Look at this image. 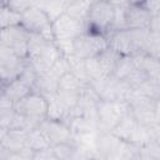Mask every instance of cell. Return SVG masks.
Wrapping results in <instances>:
<instances>
[{
  "label": "cell",
  "instance_id": "obj_1",
  "mask_svg": "<svg viewBox=\"0 0 160 160\" xmlns=\"http://www.w3.org/2000/svg\"><path fill=\"white\" fill-rule=\"evenodd\" d=\"M109 46L105 35L96 31H85L76 35L71 41V52L79 60L98 56Z\"/></svg>",
  "mask_w": 160,
  "mask_h": 160
},
{
  "label": "cell",
  "instance_id": "obj_2",
  "mask_svg": "<svg viewBox=\"0 0 160 160\" xmlns=\"http://www.w3.org/2000/svg\"><path fill=\"white\" fill-rule=\"evenodd\" d=\"M20 25L28 32L39 34V35L44 36L45 39H48L50 41L54 39L52 22L50 20L49 14L45 10H42V9H40L35 5L21 14Z\"/></svg>",
  "mask_w": 160,
  "mask_h": 160
},
{
  "label": "cell",
  "instance_id": "obj_3",
  "mask_svg": "<svg viewBox=\"0 0 160 160\" xmlns=\"http://www.w3.org/2000/svg\"><path fill=\"white\" fill-rule=\"evenodd\" d=\"M130 106L126 101L120 100H100L96 110V119L104 131L110 132L121 118L128 114Z\"/></svg>",
  "mask_w": 160,
  "mask_h": 160
},
{
  "label": "cell",
  "instance_id": "obj_4",
  "mask_svg": "<svg viewBox=\"0 0 160 160\" xmlns=\"http://www.w3.org/2000/svg\"><path fill=\"white\" fill-rule=\"evenodd\" d=\"M14 109L16 112L26 116L39 125L44 119H46L48 100L42 94L31 90V92H29L26 96L14 102Z\"/></svg>",
  "mask_w": 160,
  "mask_h": 160
},
{
  "label": "cell",
  "instance_id": "obj_5",
  "mask_svg": "<svg viewBox=\"0 0 160 160\" xmlns=\"http://www.w3.org/2000/svg\"><path fill=\"white\" fill-rule=\"evenodd\" d=\"M86 18L89 22V30L105 35L108 30H111L114 6L106 0H96L90 4Z\"/></svg>",
  "mask_w": 160,
  "mask_h": 160
},
{
  "label": "cell",
  "instance_id": "obj_6",
  "mask_svg": "<svg viewBox=\"0 0 160 160\" xmlns=\"http://www.w3.org/2000/svg\"><path fill=\"white\" fill-rule=\"evenodd\" d=\"M28 40L29 32L21 25L9 26L0 31V42L10 48L21 59L28 58Z\"/></svg>",
  "mask_w": 160,
  "mask_h": 160
},
{
  "label": "cell",
  "instance_id": "obj_7",
  "mask_svg": "<svg viewBox=\"0 0 160 160\" xmlns=\"http://www.w3.org/2000/svg\"><path fill=\"white\" fill-rule=\"evenodd\" d=\"M81 31V21L74 19L66 12H62L56 18V20L52 22V34L54 39L65 42L68 41L71 45L72 39L79 35Z\"/></svg>",
  "mask_w": 160,
  "mask_h": 160
},
{
  "label": "cell",
  "instance_id": "obj_8",
  "mask_svg": "<svg viewBox=\"0 0 160 160\" xmlns=\"http://www.w3.org/2000/svg\"><path fill=\"white\" fill-rule=\"evenodd\" d=\"M38 128L46 135V138L50 141V145L71 142V140H72V132H71L69 125L61 120L44 119L38 125Z\"/></svg>",
  "mask_w": 160,
  "mask_h": 160
},
{
  "label": "cell",
  "instance_id": "obj_9",
  "mask_svg": "<svg viewBox=\"0 0 160 160\" xmlns=\"http://www.w3.org/2000/svg\"><path fill=\"white\" fill-rule=\"evenodd\" d=\"M151 14L141 5H128L125 9V21L128 29L149 28Z\"/></svg>",
  "mask_w": 160,
  "mask_h": 160
},
{
  "label": "cell",
  "instance_id": "obj_10",
  "mask_svg": "<svg viewBox=\"0 0 160 160\" xmlns=\"http://www.w3.org/2000/svg\"><path fill=\"white\" fill-rule=\"evenodd\" d=\"M108 42L109 46L119 55H129V56L134 55V45L129 29L112 31Z\"/></svg>",
  "mask_w": 160,
  "mask_h": 160
},
{
  "label": "cell",
  "instance_id": "obj_11",
  "mask_svg": "<svg viewBox=\"0 0 160 160\" xmlns=\"http://www.w3.org/2000/svg\"><path fill=\"white\" fill-rule=\"evenodd\" d=\"M28 132H29L28 130L9 129L4 141L1 144V149H4L6 152H9V155L22 150L26 146Z\"/></svg>",
  "mask_w": 160,
  "mask_h": 160
},
{
  "label": "cell",
  "instance_id": "obj_12",
  "mask_svg": "<svg viewBox=\"0 0 160 160\" xmlns=\"http://www.w3.org/2000/svg\"><path fill=\"white\" fill-rule=\"evenodd\" d=\"M29 92H31V89L28 85H25L22 81H20L18 78L5 82L4 90H2V94L8 96L12 102L19 101L20 99L26 96Z\"/></svg>",
  "mask_w": 160,
  "mask_h": 160
},
{
  "label": "cell",
  "instance_id": "obj_13",
  "mask_svg": "<svg viewBox=\"0 0 160 160\" xmlns=\"http://www.w3.org/2000/svg\"><path fill=\"white\" fill-rule=\"evenodd\" d=\"M50 146L51 145H50L49 139L38 126L29 130L28 136H26V148L28 149H30L32 152H35V151L48 149Z\"/></svg>",
  "mask_w": 160,
  "mask_h": 160
},
{
  "label": "cell",
  "instance_id": "obj_14",
  "mask_svg": "<svg viewBox=\"0 0 160 160\" xmlns=\"http://www.w3.org/2000/svg\"><path fill=\"white\" fill-rule=\"evenodd\" d=\"M48 100V110H46V119L51 120H61L64 121V118L69 114L64 104L60 101V99L56 96V94H50L46 96Z\"/></svg>",
  "mask_w": 160,
  "mask_h": 160
},
{
  "label": "cell",
  "instance_id": "obj_15",
  "mask_svg": "<svg viewBox=\"0 0 160 160\" xmlns=\"http://www.w3.org/2000/svg\"><path fill=\"white\" fill-rule=\"evenodd\" d=\"M134 68H135V65H134V61H132L131 56H129V55H120L119 59L116 60L115 65H114L111 76L118 79V80H124L131 72V70Z\"/></svg>",
  "mask_w": 160,
  "mask_h": 160
},
{
  "label": "cell",
  "instance_id": "obj_16",
  "mask_svg": "<svg viewBox=\"0 0 160 160\" xmlns=\"http://www.w3.org/2000/svg\"><path fill=\"white\" fill-rule=\"evenodd\" d=\"M14 114H15L14 102L8 96L1 94L0 95V125L9 128Z\"/></svg>",
  "mask_w": 160,
  "mask_h": 160
},
{
  "label": "cell",
  "instance_id": "obj_17",
  "mask_svg": "<svg viewBox=\"0 0 160 160\" xmlns=\"http://www.w3.org/2000/svg\"><path fill=\"white\" fill-rule=\"evenodd\" d=\"M20 22H21V14L11 10L8 6H0V29L20 25Z\"/></svg>",
  "mask_w": 160,
  "mask_h": 160
},
{
  "label": "cell",
  "instance_id": "obj_18",
  "mask_svg": "<svg viewBox=\"0 0 160 160\" xmlns=\"http://www.w3.org/2000/svg\"><path fill=\"white\" fill-rule=\"evenodd\" d=\"M18 79H19L20 81H22L25 85H28V86L32 90V88H34V85H35V81H36V79H38V72L35 71L34 66H32L30 62H25V65H24L21 72L19 74Z\"/></svg>",
  "mask_w": 160,
  "mask_h": 160
},
{
  "label": "cell",
  "instance_id": "obj_19",
  "mask_svg": "<svg viewBox=\"0 0 160 160\" xmlns=\"http://www.w3.org/2000/svg\"><path fill=\"white\" fill-rule=\"evenodd\" d=\"M51 150L56 159H69L74 156L78 149L71 142H62V144L51 145Z\"/></svg>",
  "mask_w": 160,
  "mask_h": 160
},
{
  "label": "cell",
  "instance_id": "obj_20",
  "mask_svg": "<svg viewBox=\"0 0 160 160\" xmlns=\"http://www.w3.org/2000/svg\"><path fill=\"white\" fill-rule=\"evenodd\" d=\"M34 5H35V0H9L6 6L19 14H22Z\"/></svg>",
  "mask_w": 160,
  "mask_h": 160
},
{
  "label": "cell",
  "instance_id": "obj_21",
  "mask_svg": "<svg viewBox=\"0 0 160 160\" xmlns=\"http://www.w3.org/2000/svg\"><path fill=\"white\" fill-rule=\"evenodd\" d=\"M151 15H158L160 9V0H144L142 5Z\"/></svg>",
  "mask_w": 160,
  "mask_h": 160
},
{
  "label": "cell",
  "instance_id": "obj_22",
  "mask_svg": "<svg viewBox=\"0 0 160 160\" xmlns=\"http://www.w3.org/2000/svg\"><path fill=\"white\" fill-rule=\"evenodd\" d=\"M8 130H9V128H6L4 125H0V148H1V144H2V141H4V139L8 134Z\"/></svg>",
  "mask_w": 160,
  "mask_h": 160
},
{
  "label": "cell",
  "instance_id": "obj_23",
  "mask_svg": "<svg viewBox=\"0 0 160 160\" xmlns=\"http://www.w3.org/2000/svg\"><path fill=\"white\" fill-rule=\"evenodd\" d=\"M108 2H110L112 6H128L126 0H106Z\"/></svg>",
  "mask_w": 160,
  "mask_h": 160
},
{
  "label": "cell",
  "instance_id": "obj_24",
  "mask_svg": "<svg viewBox=\"0 0 160 160\" xmlns=\"http://www.w3.org/2000/svg\"><path fill=\"white\" fill-rule=\"evenodd\" d=\"M128 5H142L144 0H126Z\"/></svg>",
  "mask_w": 160,
  "mask_h": 160
},
{
  "label": "cell",
  "instance_id": "obj_25",
  "mask_svg": "<svg viewBox=\"0 0 160 160\" xmlns=\"http://www.w3.org/2000/svg\"><path fill=\"white\" fill-rule=\"evenodd\" d=\"M4 85H5V81H2V80L0 79V95L2 94V90H4Z\"/></svg>",
  "mask_w": 160,
  "mask_h": 160
},
{
  "label": "cell",
  "instance_id": "obj_26",
  "mask_svg": "<svg viewBox=\"0 0 160 160\" xmlns=\"http://www.w3.org/2000/svg\"><path fill=\"white\" fill-rule=\"evenodd\" d=\"M8 1H9V0H1V2H2L4 5H8Z\"/></svg>",
  "mask_w": 160,
  "mask_h": 160
}]
</instances>
